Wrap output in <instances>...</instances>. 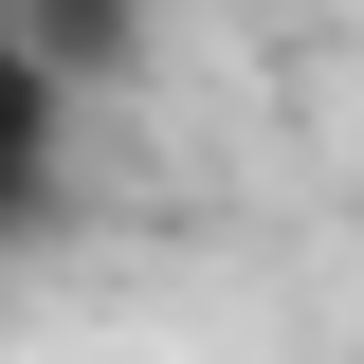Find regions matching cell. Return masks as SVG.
I'll return each instance as SVG.
<instances>
[{
	"instance_id": "7a4b0ae2",
	"label": "cell",
	"mask_w": 364,
	"mask_h": 364,
	"mask_svg": "<svg viewBox=\"0 0 364 364\" xmlns=\"http://www.w3.org/2000/svg\"><path fill=\"white\" fill-rule=\"evenodd\" d=\"M0 37L55 55L73 91H128V73H146V0H0Z\"/></svg>"
},
{
	"instance_id": "6da1fadb",
	"label": "cell",
	"mask_w": 364,
	"mask_h": 364,
	"mask_svg": "<svg viewBox=\"0 0 364 364\" xmlns=\"http://www.w3.org/2000/svg\"><path fill=\"white\" fill-rule=\"evenodd\" d=\"M73 109H91V91L55 73V55H18V37H0V200H18V237H55V219H73Z\"/></svg>"
}]
</instances>
